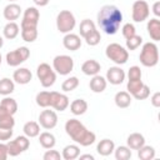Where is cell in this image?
<instances>
[{
    "label": "cell",
    "mask_w": 160,
    "mask_h": 160,
    "mask_svg": "<svg viewBox=\"0 0 160 160\" xmlns=\"http://www.w3.org/2000/svg\"><path fill=\"white\" fill-rule=\"evenodd\" d=\"M121 22L122 14L115 5H104L98 12V25L108 35L116 34Z\"/></svg>",
    "instance_id": "obj_1"
},
{
    "label": "cell",
    "mask_w": 160,
    "mask_h": 160,
    "mask_svg": "<svg viewBox=\"0 0 160 160\" xmlns=\"http://www.w3.org/2000/svg\"><path fill=\"white\" fill-rule=\"evenodd\" d=\"M65 131L75 142L80 144L81 146H89L96 140V135L88 130L85 125L78 119H69L65 122Z\"/></svg>",
    "instance_id": "obj_2"
},
{
    "label": "cell",
    "mask_w": 160,
    "mask_h": 160,
    "mask_svg": "<svg viewBox=\"0 0 160 160\" xmlns=\"http://www.w3.org/2000/svg\"><path fill=\"white\" fill-rule=\"evenodd\" d=\"M139 60L146 68H154L159 62V49L155 42H145L141 48Z\"/></svg>",
    "instance_id": "obj_3"
},
{
    "label": "cell",
    "mask_w": 160,
    "mask_h": 160,
    "mask_svg": "<svg viewBox=\"0 0 160 160\" xmlns=\"http://www.w3.org/2000/svg\"><path fill=\"white\" fill-rule=\"evenodd\" d=\"M105 55L118 65H122L129 60V51L118 42L109 44L105 49Z\"/></svg>",
    "instance_id": "obj_4"
},
{
    "label": "cell",
    "mask_w": 160,
    "mask_h": 160,
    "mask_svg": "<svg viewBox=\"0 0 160 160\" xmlns=\"http://www.w3.org/2000/svg\"><path fill=\"white\" fill-rule=\"evenodd\" d=\"M76 25V19L70 10H61L56 16V28L60 32L68 34Z\"/></svg>",
    "instance_id": "obj_5"
},
{
    "label": "cell",
    "mask_w": 160,
    "mask_h": 160,
    "mask_svg": "<svg viewBox=\"0 0 160 160\" xmlns=\"http://www.w3.org/2000/svg\"><path fill=\"white\" fill-rule=\"evenodd\" d=\"M36 76L40 80L42 88H50L55 84L56 74L55 70L46 62H41L36 69Z\"/></svg>",
    "instance_id": "obj_6"
},
{
    "label": "cell",
    "mask_w": 160,
    "mask_h": 160,
    "mask_svg": "<svg viewBox=\"0 0 160 160\" xmlns=\"http://www.w3.org/2000/svg\"><path fill=\"white\" fill-rule=\"evenodd\" d=\"M52 69L60 75H69L74 69V60L69 55H56L52 60Z\"/></svg>",
    "instance_id": "obj_7"
},
{
    "label": "cell",
    "mask_w": 160,
    "mask_h": 160,
    "mask_svg": "<svg viewBox=\"0 0 160 160\" xmlns=\"http://www.w3.org/2000/svg\"><path fill=\"white\" fill-rule=\"evenodd\" d=\"M30 56V50L26 46H20L16 50L9 51L6 54V64L9 66H19L24 61H26Z\"/></svg>",
    "instance_id": "obj_8"
},
{
    "label": "cell",
    "mask_w": 160,
    "mask_h": 160,
    "mask_svg": "<svg viewBox=\"0 0 160 160\" xmlns=\"http://www.w3.org/2000/svg\"><path fill=\"white\" fill-rule=\"evenodd\" d=\"M150 15V8L149 4L145 0H136L132 4L131 8V16L135 22H142L145 21Z\"/></svg>",
    "instance_id": "obj_9"
},
{
    "label": "cell",
    "mask_w": 160,
    "mask_h": 160,
    "mask_svg": "<svg viewBox=\"0 0 160 160\" xmlns=\"http://www.w3.org/2000/svg\"><path fill=\"white\" fill-rule=\"evenodd\" d=\"M39 20H40L39 10L35 6H29L22 14L20 28H38Z\"/></svg>",
    "instance_id": "obj_10"
},
{
    "label": "cell",
    "mask_w": 160,
    "mask_h": 160,
    "mask_svg": "<svg viewBox=\"0 0 160 160\" xmlns=\"http://www.w3.org/2000/svg\"><path fill=\"white\" fill-rule=\"evenodd\" d=\"M39 124L46 130L54 129L58 124V115L54 110H42L39 115Z\"/></svg>",
    "instance_id": "obj_11"
},
{
    "label": "cell",
    "mask_w": 160,
    "mask_h": 160,
    "mask_svg": "<svg viewBox=\"0 0 160 160\" xmlns=\"http://www.w3.org/2000/svg\"><path fill=\"white\" fill-rule=\"evenodd\" d=\"M69 98L65 94L58 92V91H51V100H50V108L58 110V111H64L69 106Z\"/></svg>",
    "instance_id": "obj_12"
},
{
    "label": "cell",
    "mask_w": 160,
    "mask_h": 160,
    "mask_svg": "<svg viewBox=\"0 0 160 160\" xmlns=\"http://www.w3.org/2000/svg\"><path fill=\"white\" fill-rule=\"evenodd\" d=\"M105 79L111 85H120L125 80V71L120 66H111L108 69Z\"/></svg>",
    "instance_id": "obj_13"
},
{
    "label": "cell",
    "mask_w": 160,
    "mask_h": 160,
    "mask_svg": "<svg viewBox=\"0 0 160 160\" xmlns=\"http://www.w3.org/2000/svg\"><path fill=\"white\" fill-rule=\"evenodd\" d=\"M62 45L65 49L70 50V51H76L78 49H80L81 46V39L79 35L76 34H71V32H68L64 39H62Z\"/></svg>",
    "instance_id": "obj_14"
},
{
    "label": "cell",
    "mask_w": 160,
    "mask_h": 160,
    "mask_svg": "<svg viewBox=\"0 0 160 160\" xmlns=\"http://www.w3.org/2000/svg\"><path fill=\"white\" fill-rule=\"evenodd\" d=\"M32 79V74L28 68H20L18 70L14 71L12 74V80L20 85H26L31 81Z\"/></svg>",
    "instance_id": "obj_15"
},
{
    "label": "cell",
    "mask_w": 160,
    "mask_h": 160,
    "mask_svg": "<svg viewBox=\"0 0 160 160\" xmlns=\"http://www.w3.org/2000/svg\"><path fill=\"white\" fill-rule=\"evenodd\" d=\"M20 14H21V8H20V5H18L15 2L8 4L4 8V11H2V15H4V18L8 21H15V20H18L20 18Z\"/></svg>",
    "instance_id": "obj_16"
},
{
    "label": "cell",
    "mask_w": 160,
    "mask_h": 160,
    "mask_svg": "<svg viewBox=\"0 0 160 160\" xmlns=\"http://www.w3.org/2000/svg\"><path fill=\"white\" fill-rule=\"evenodd\" d=\"M106 85H108L106 79H105L104 76L99 75V74H98V75H94L92 79L90 80V82H89L90 90H91L92 92H96V94L102 92V91L106 89Z\"/></svg>",
    "instance_id": "obj_17"
},
{
    "label": "cell",
    "mask_w": 160,
    "mask_h": 160,
    "mask_svg": "<svg viewBox=\"0 0 160 160\" xmlns=\"http://www.w3.org/2000/svg\"><path fill=\"white\" fill-rule=\"evenodd\" d=\"M101 70V66L100 64L94 60V59H90V60H86L82 62L81 65V71L85 74V75H89V76H94V75H98Z\"/></svg>",
    "instance_id": "obj_18"
},
{
    "label": "cell",
    "mask_w": 160,
    "mask_h": 160,
    "mask_svg": "<svg viewBox=\"0 0 160 160\" xmlns=\"http://www.w3.org/2000/svg\"><path fill=\"white\" fill-rule=\"evenodd\" d=\"M146 29H148V34L150 35V38L154 41H159L160 40V20L158 18L150 19L148 21Z\"/></svg>",
    "instance_id": "obj_19"
},
{
    "label": "cell",
    "mask_w": 160,
    "mask_h": 160,
    "mask_svg": "<svg viewBox=\"0 0 160 160\" xmlns=\"http://www.w3.org/2000/svg\"><path fill=\"white\" fill-rule=\"evenodd\" d=\"M114 149H115V144L110 139H102V140H100V142L96 146V151L101 156H109V155H111L114 152Z\"/></svg>",
    "instance_id": "obj_20"
},
{
    "label": "cell",
    "mask_w": 160,
    "mask_h": 160,
    "mask_svg": "<svg viewBox=\"0 0 160 160\" xmlns=\"http://www.w3.org/2000/svg\"><path fill=\"white\" fill-rule=\"evenodd\" d=\"M126 142H128V146L131 149V150H138L140 149L142 145H145V138L142 134L140 132H132L128 136L126 139Z\"/></svg>",
    "instance_id": "obj_21"
},
{
    "label": "cell",
    "mask_w": 160,
    "mask_h": 160,
    "mask_svg": "<svg viewBox=\"0 0 160 160\" xmlns=\"http://www.w3.org/2000/svg\"><path fill=\"white\" fill-rule=\"evenodd\" d=\"M114 101H115V105L120 109H126L130 106L131 104V95L128 92V91H119L115 94V98H114Z\"/></svg>",
    "instance_id": "obj_22"
},
{
    "label": "cell",
    "mask_w": 160,
    "mask_h": 160,
    "mask_svg": "<svg viewBox=\"0 0 160 160\" xmlns=\"http://www.w3.org/2000/svg\"><path fill=\"white\" fill-rule=\"evenodd\" d=\"M15 125V119L14 115L8 112L1 105H0V128L4 129H12Z\"/></svg>",
    "instance_id": "obj_23"
},
{
    "label": "cell",
    "mask_w": 160,
    "mask_h": 160,
    "mask_svg": "<svg viewBox=\"0 0 160 160\" xmlns=\"http://www.w3.org/2000/svg\"><path fill=\"white\" fill-rule=\"evenodd\" d=\"M79 155H80V148L74 144L66 145L61 152V158L65 160H75L79 158Z\"/></svg>",
    "instance_id": "obj_24"
},
{
    "label": "cell",
    "mask_w": 160,
    "mask_h": 160,
    "mask_svg": "<svg viewBox=\"0 0 160 160\" xmlns=\"http://www.w3.org/2000/svg\"><path fill=\"white\" fill-rule=\"evenodd\" d=\"M39 142L44 149H52L56 144V140L51 132L44 131V132L39 134Z\"/></svg>",
    "instance_id": "obj_25"
},
{
    "label": "cell",
    "mask_w": 160,
    "mask_h": 160,
    "mask_svg": "<svg viewBox=\"0 0 160 160\" xmlns=\"http://www.w3.org/2000/svg\"><path fill=\"white\" fill-rule=\"evenodd\" d=\"M19 32H20V28H19V25H18L15 21H9V22L4 26V30H2L4 36H5L6 39H9V40L15 39V38L19 35Z\"/></svg>",
    "instance_id": "obj_26"
},
{
    "label": "cell",
    "mask_w": 160,
    "mask_h": 160,
    "mask_svg": "<svg viewBox=\"0 0 160 160\" xmlns=\"http://www.w3.org/2000/svg\"><path fill=\"white\" fill-rule=\"evenodd\" d=\"M22 131L28 138H36L40 134V124L36 121H28L25 122Z\"/></svg>",
    "instance_id": "obj_27"
},
{
    "label": "cell",
    "mask_w": 160,
    "mask_h": 160,
    "mask_svg": "<svg viewBox=\"0 0 160 160\" xmlns=\"http://www.w3.org/2000/svg\"><path fill=\"white\" fill-rule=\"evenodd\" d=\"M88 110V102L84 99H76L70 104V111L74 115H82Z\"/></svg>",
    "instance_id": "obj_28"
},
{
    "label": "cell",
    "mask_w": 160,
    "mask_h": 160,
    "mask_svg": "<svg viewBox=\"0 0 160 160\" xmlns=\"http://www.w3.org/2000/svg\"><path fill=\"white\" fill-rule=\"evenodd\" d=\"M14 90H15V84H14V81L11 79L2 78L0 80V95L8 96L11 92H14Z\"/></svg>",
    "instance_id": "obj_29"
},
{
    "label": "cell",
    "mask_w": 160,
    "mask_h": 160,
    "mask_svg": "<svg viewBox=\"0 0 160 160\" xmlns=\"http://www.w3.org/2000/svg\"><path fill=\"white\" fill-rule=\"evenodd\" d=\"M138 156L140 160H152L155 158V149L150 145H142L138 149Z\"/></svg>",
    "instance_id": "obj_30"
},
{
    "label": "cell",
    "mask_w": 160,
    "mask_h": 160,
    "mask_svg": "<svg viewBox=\"0 0 160 160\" xmlns=\"http://www.w3.org/2000/svg\"><path fill=\"white\" fill-rule=\"evenodd\" d=\"M95 29H96V26H95V24H94L92 20H90V19H84V20L80 22V26H79L80 36L85 38V36H88L91 31H94Z\"/></svg>",
    "instance_id": "obj_31"
},
{
    "label": "cell",
    "mask_w": 160,
    "mask_h": 160,
    "mask_svg": "<svg viewBox=\"0 0 160 160\" xmlns=\"http://www.w3.org/2000/svg\"><path fill=\"white\" fill-rule=\"evenodd\" d=\"M36 104L40 108H50V100H51V91H40L36 94Z\"/></svg>",
    "instance_id": "obj_32"
},
{
    "label": "cell",
    "mask_w": 160,
    "mask_h": 160,
    "mask_svg": "<svg viewBox=\"0 0 160 160\" xmlns=\"http://www.w3.org/2000/svg\"><path fill=\"white\" fill-rule=\"evenodd\" d=\"M21 38L26 42H34L38 38V28H21Z\"/></svg>",
    "instance_id": "obj_33"
},
{
    "label": "cell",
    "mask_w": 160,
    "mask_h": 160,
    "mask_svg": "<svg viewBox=\"0 0 160 160\" xmlns=\"http://www.w3.org/2000/svg\"><path fill=\"white\" fill-rule=\"evenodd\" d=\"M0 105H1L8 112H10L11 115H15V112L18 111V102H16V100L12 99V98H9V96L4 98V99L1 100V102H0Z\"/></svg>",
    "instance_id": "obj_34"
},
{
    "label": "cell",
    "mask_w": 160,
    "mask_h": 160,
    "mask_svg": "<svg viewBox=\"0 0 160 160\" xmlns=\"http://www.w3.org/2000/svg\"><path fill=\"white\" fill-rule=\"evenodd\" d=\"M114 154L116 160H129L131 158V149L129 146H118L116 149H114Z\"/></svg>",
    "instance_id": "obj_35"
},
{
    "label": "cell",
    "mask_w": 160,
    "mask_h": 160,
    "mask_svg": "<svg viewBox=\"0 0 160 160\" xmlns=\"http://www.w3.org/2000/svg\"><path fill=\"white\" fill-rule=\"evenodd\" d=\"M79 86V79L76 76H70L66 80H64V82L61 84V90L65 92L72 91Z\"/></svg>",
    "instance_id": "obj_36"
},
{
    "label": "cell",
    "mask_w": 160,
    "mask_h": 160,
    "mask_svg": "<svg viewBox=\"0 0 160 160\" xmlns=\"http://www.w3.org/2000/svg\"><path fill=\"white\" fill-rule=\"evenodd\" d=\"M142 44V38L140 36V35H132L131 38H129V39H126V50H130V51H132V50H136L140 45Z\"/></svg>",
    "instance_id": "obj_37"
},
{
    "label": "cell",
    "mask_w": 160,
    "mask_h": 160,
    "mask_svg": "<svg viewBox=\"0 0 160 160\" xmlns=\"http://www.w3.org/2000/svg\"><path fill=\"white\" fill-rule=\"evenodd\" d=\"M144 85V82H142V80L141 79H138V80H128V84H126V90H128V92L132 96L134 94H136L140 89H141V86Z\"/></svg>",
    "instance_id": "obj_38"
},
{
    "label": "cell",
    "mask_w": 160,
    "mask_h": 160,
    "mask_svg": "<svg viewBox=\"0 0 160 160\" xmlns=\"http://www.w3.org/2000/svg\"><path fill=\"white\" fill-rule=\"evenodd\" d=\"M84 39H85V41H86V44H88L89 46H95V45H98V44L100 42L101 35H100V31L95 29L94 31H91V32H90L88 36H85Z\"/></svg>",
    "instance_id": "obj_39"
},
{
    "label": "cell",
    "mask_w": 160,
    "mask_h": 160,
    "mask_svg": "<svg viewBox=\"0 0 160 160\" xmlns=\"http://www.w3.org/2000/svg\"><path fill=\"white\" fill-rule=\"evenodd\" d=\"M6 146H8V152H9L10 156H18V155H20L21 152H24V151L21 150V148L16 144L15 140L8 141V142H6Z\"/></svg>",
    "instance_id": "obj_40"
},
{
    "label": "cell",
    "mask_w": 160,
    "mask_h": 160,
    "mask_svg": "<svg viewBox=\"0 0 160 160\" xmlns=\"http://www.w3.org/2000/svg\"><path fill=\"white\" fill-rule=\"evenodd\" d=\"M121 32H122V36H124L125 39H129V38H131L132 35H135V34H136V29H135V26H134L132 24L126 22V24H124V25H122Z\"/></svg>",
    "instance_id": "obj_41"
},
{
    "label": "cell",
    "mask_w": 160,
    "mask_h": 160,
    "mask_svg": "<svg viewBox=\"0 0 160 160\" xmlns=\"http://www.w3.org/2000/svg\"><path fill=\"white\" fill-rule=\"evenodd\" d=\"M149 95H150V88H149L146 84H144V85L141 86V89H140L136 94H134L132 96H134L136 100H145V99L149 98Z\"/></svg>",
    "instance_id": "obj_42"
},
{
    "label": "cell",
    "mask_w": 160,
    "mask_h": 160,
    "mask_svg": "<svg viewBox=\"0 0 160 160\" xmlns=\"http://www.w3.org/2000/svg\"><path fill=\"white\" fill-rule=\"evenodd\" d=\"M141 76H142L141 70H140V68L136 66V65L131 66V68L129 69V71H128V78H129V80H138V79H141Z\"/></svg>",
    "instance_id": "obj_43"
},
{
    "label": "cell",
    "mask_w": 160,
    "mask_h": 160,
    "mask_svg": "<svg viewBox=\"0 0 160 160\" xmlns=\"http://www.w3.org/2000/svg\"><path fill=\"white\" fill-rule=\"evenodd\" d=\"M15 141L21 148L22 151H26L29 149V146H30V140H29V138L26 135H20V136L15 138Z\"/></svg>",
    "instance_id": "obj_44"
},
{
    "label": "cell",
    "mask_w": 160,
    "mask_h": 160,
    "mask_svg": "<svg viewBox=\"0 0 160 160\" xmlns=\"http://www.w3.org/2000/svg\"><path fill=\"white\" fill-rule=\"evenodd\" d=\"M44 160H60L61 159V154L58 151V150H48L45 154H44Z\"/></svg>",
    "instance_id": "obj_45"
},
{
    "label": "cell",
    "mask_w": 160,
    "mask_h": 160,
    "mask_svg": "<svg viewBox=\"0 0 160 160\" xmlns=\"http://www.w3.org/2000/svg\"><path fill=\"white\" fill-rule=\"evenodd\" d=\"M12 136V129L0 128V141H8Z\"/></svg>",
    "instance_id": "obj_46"
},
{
    "label": "cell",
    "mask_w": 160,
    "mask_h": 160,
    "mask_svg": "<svg viewBox=\"0 0 160 160\" xmlns=\"http://www.w3.org/2000/svg\"><path fill=\"white\" fill-rule=\"evenodd\" d=\"M8 156H9V152H8V146H6V144L0 142V160H6Z\"/></svg>",
    "instance_id": "obj_47"
},
{
    "label": "cell",
    "mask_w": 160,
    "mask_h": 160,
    "mask_svg": "<svg viewBox=\"0 0 160 160\" xmlns=\"http://www.w3.org/2000/svg\"><path fill=\"white\" fill-rule=\"evenodd\" d=\"M151 104L155 108H160V92L159 91L154 92V95L151 96Z\"/></svg>",
    "instance_id": "obj_48"
},
{
    "label": "cell",
    "mask_w": 160,
    "mask_h": 160,
    "mask_svg": "<svg viewBox=\"0 0 160 160\" xmlns=\"http://www.w3.org/2000/svg\"><path fill=\"white\" fill-rule=\"evenodd\" d=\"M152 12L156 18L160 16V1H156L154 5H152Z\"/></svg>",
    "instance_id": "obj_49"
},
{
    "label": "cell",
    "mask_w": 160,
    "mask_h": 160,
    "mask_svg": "<svg viewBox=\"0 0 160 160\" xmlns=\"http://www.w3.org/2000/svg\"><path fill=\"white\" fill-rule=\"evenodd\" d=\"M32 1H34V4H35L36 6H40V8H41V6H46L50 0H32Z\"/></svg>",
    "instance_id": "obj_50"
},
{
    "label": "cell",
    "mask_w": 160,
    "mask_h": 160,
    "mask_svg": "<svg viewBox=\"0 0 160 160\" xmlns=\"http://www.w3.org/2000/svg\"><path fill=\"white\" fill-rule=\"evenodd\" d=\"M79 158H80V160H85V159H89V160H94V159H95V158H94V155H91V154L79 155Z\"/></svg>",
    "instance_id": "obj_51"
},
{
    "label": "cell",
    "mask_w": 160,
    "mask_h": 160,
    "mask_svg": "<svg viewBox=\"0 0 160 160\" xmlns=\"http://www.w3.org/2000/svg\"><path fill=\"white\" fill-rule=\"evenodd\" d=\"M2 45H4V40H2V38L0 36V49L2 48Z\"/></svg>",
    "instance_id": "obj_52"
},
{
    "label": "cell",
    "mask_w": 160,
    "mask_h": 160,
    "mask_svg": "<svg viewBox=\"0 0 160 160\" xmlns=\"http://www.w3.org/2000/svg\"><path fill=\"white\" fill-rule=\"evenodd\" d=\"M1 61H2V58H1V54H0V65H1Z\"/></svg>",
    "instance_id": "obj_53"
},
{
    "label": "cell",
    "mask_w": 160,
    "mask_h": 160,
    "mask_svg": "<svg viewBox=\"0 0 160 160\" xmlns=\"http://www.w3.org/2000/svg\"><path fill=\"white\" fill-rule=\"evenodd\" d=\"M8 1H10V2H14V1H16V0H8Z\"/></svg>",
    "instance_id": "obj_54"
}]
</instances>
